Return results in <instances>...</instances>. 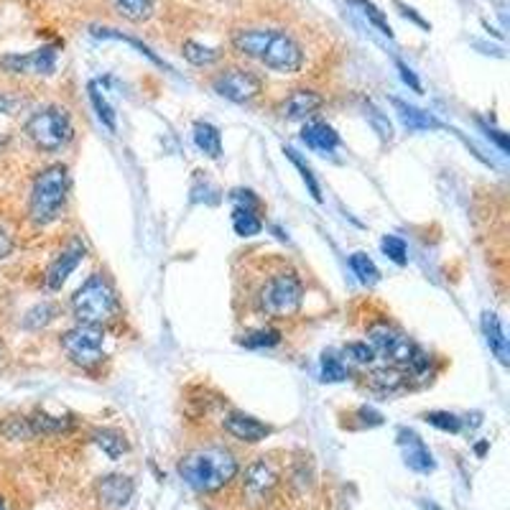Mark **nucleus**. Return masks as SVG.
<instances>
[{
  "label": "nucleus",
  "instance_id": "7",
  "mask_svg": "<svg viewBox=\"0 0 510 510\" xmlns=\"http://www.w3.org/2000/svg\"><path fill=\"white\" fill-rule=\"evenodd\" d=\"M64 355L79 368H95L105 357V327L95 324H75L62 334Z\"/></svg>",
  "mask_w": 510,
  "mask_h": 510
},
{
  "label": "nucleus",
  "instance_id": "21",
  "mask_svg": "<svg viewBox=\"0 0 510 510\" xmlns=\"http://www.w3.org/2000/svg\"><path fill=\"white\" fill-rule=\"evenodd\" d=\"M368 382L382 393H398L408 385V372L398 365H382V368H375L370 372Z\"/></svg>",
  "mask_w": 510,
  "mask_h": 510
},
{
  "label": "nucleus",
  "instance_id": "32",
  "mask_svg": "<svg viewBox=\"0 0 510 510\" xmlns=\"http://www.w3.org/2000/svg\"><path fill=\"white\" fill-rule=\"evenodd\" d=\"M283 153H286V158L296 166V171L301 174V181L306 184V189H309V194H311V199H314V202H321V187H319V181L317 177H314V171H311V166L306 164L304 158L293 151V148H283Z\"/></svg>",
  "mask_w": 510,
  "mask_h": 510
},
{
  "label": "nucleus",
  "instance_id": "30",
  "mask_svg": "<svg viewBox=\"0 0 510 510\" xmlns=\"http://www.w3.org/2000/svg\"><path fill=\"white\" fill-rule=\"evenodd\" d=\"M352 5H357L360 8V13L368 18V24L378 31V34H382V36L393 38V28H391V24H388V15L375 5V3H370V0H350Z\"/></svg>",
  "mask_w": 510,
  "mask_h": 510
},
{
  "label": "nucleus",
  "instance_id": "41",
  "mask_svg": "<svg viewBox=\"0 0 510 510\" xmlns=\"http://www.w3.org/2000/svg\"><path fill=\"white\" fill-rule=\"evenodd\" d=\"M355 416L360 419V423H362V426H368V429H372V426H381L382 423V413H378L375 408H370V406L357 408Z\"/></svg>",
  "mask_w": 510,
  "mask_h": 510
},
{
  "label": "nucleus",
  "instance_id": "18",
  "mask_svg": "<svg viewBox=\"0 0 510 510\" xmlns=\"http://www.w3.org/2000/svg\"><path fill=\"white\" fill-rule=\"evenodd\" d=\"M480 324H483L484 342H487V347H490V352L497 357V362H500V365H508L510 362L508 337H505V330H503V324H500L497 314H493V311H484L483 319H480Z\"/></svg>",
  "mask_w": 510,
  "mask_h": 510
},
{
  "label": "nucleus",
  "instance_id": "8",
  "mask_svg": "<svg viewBox=\"0 0 510 510\" xmlns=\"http://www.w3.org/2000/svg\"><path fill=\"white\" fill-rule=\"evenodd\" d=\"M212 89L225 100L245 105V102H253L263 92V79L245 66H225L212 76Z\"/></svg>",
  "mask_w": 510,
  "mask_h": 510
},
{
  "label": "nucleus",
  "instance_id": "42",
  "mask_svg": "<svg viewBox=\"0 0 510 510\" xmlns=\"http://www.w3.org/2000/svg\"><path fill=\"white\" fill-rule=\"evenodd\" d=\"M395 69H398V75H401V79L406 82L408 87L413 89V92H421V82H419V76L413 75V69L408 66L406 62H401V59H395Z\"/></svg>",
  "mask_w": 510,
  "mask_h": 510
},
{
  "label": "nucleus",
  "instance_id": "40",
  "mask_svg": "<svg viewBox=\"0 0 510 510\" xmlns=\"http://www.w3.org/2000/svg\"><path fill=\"white\" fill-rule=\"evenodd\" d=\"M24 105V97L15 95V92H8V89H0V113L3 115H15V110Z\"/></svg>",
  "mask_w": 510,
  "mask_h": 510
},
{
  "label": "nucleus",
  "instance_id": "22",
  "mask_svg": "<svg viewBox=\"0 0 510 510\" xmlns=\"http://www.w3.org/2000/svg\"><path fill=\"white\" fill-rule=\"evenodd\" d=\"M117 15H123L130 24L148 21L156 11V0H110Z\"/></svg>",
  "mask_w": 510,
  "mask_h": 510
},
{
  "label": "nucleus",
  "instance_id": "2",
  "mask_svg": "<svg viewBox=\"0 0 510 510\" xmlns=\"http://www.w3.org/2000/svg\"><path fill=\"white\" fill-rule=\"evenodd\" d=\"M69 187H72V178H69V168L64 164H51L41 168L28 194V219L36 228H46L51 222H56L69 199Z\"/></svg>",
  "mask_w": 510,
  "mask_h": 510
},
{
  "label": "nucleus",
  "instance_id": "6",
  "mask_svg": "<svg viewBox=\"0 0 510 510\" xmlns=\"http://www.w3.org/2000/svg\"><path fill=\"white\" fill-rule=\"evenodd\" d=\"M258 62L276 75H299L304 66V49L296 38L283 28H268L266 46Z\"/></svg>",
  "mask_w": 510,
  "mask_h": 510
},
{
  "label": "nucleus",
  "instance_id": "11",
  "mask_svg": "<svg viewBox=\"0 0 510 510\" xmlns=\"http://www.w3.org/2000/svg\"><path fill=\"white\" fill-rule=\"evenodd\" d=\"M279 470L266 457L253 459L242 472V495L250 503H266L268 497L273 495V490L279 487Z\"/></svg>",
  "mask_w": 510,
  "mask_h": 510
},
{
  "label": "nucleus",
  "instance_id": "24",
  "mask_svg": "<svg viewBox=\"0 0 510 510\" xmlns=\"http://www.w3.org/2000/svg\"><path fill=\"white\" fill-rule=\"evenodd\" d=\"M92 439L110 459H120L128 452V439L117 429H97Z\"/></svg>",
  "mask_w": 510,
  "mask_h": 510
},
{
  "label": "nucleus",
  "instance_id": "9",
  "mask_svg": "<svg viewBox=\"0 0 510 510\" xmlns=\"http://www.w3.org/2000/svg\"><path fill=\"white\" fill-rule=\"evenodd\" d=\"M368 344L375 350V355L391 360V365L406 370L408 360L413 355L416 344L408 340L403 332L393 327L391 321H375L368 327Z\"/></svg>",
  "mask_w": 510,
  "mask_h": 510
},
{
  "label": "nucleus",
  "instance_id": "20",
  "mask_svg": "<svg viewBox=\"0 0 510 510\" xmlns=\"http://www.w3.org/2000/svg\"><path fill=\"white\" fill-rule=\"evenodd\" d=\"M191 138H194V146H197L207 158L217 161V158L222 156V133H219V128L212 126V123L197 120V123H194V130H191Z\"/></svg>",
  "mask_w": 510,
  "mask_h": 510
},
{
  "label": "nucleus",
  "instance_id": "15",
  "mask_svg": "<svg viewBox=\"0 0 510 510\" xmlns=\"http://www.w3.org/2000/svg\"><path fill=\"white\" fill-rule=\"evenodd\" d=\"M398 444L403 449V462H406L408 470L419 472V474H429L436 467L429 446L423 444L419 434L411 432V429H398Z\"/></svg>",
  "mask_w": 510,
  "mask_h": 510
},
{
  "label": "nucleus",
  "instance_id": "5",
  "mask_svg": "<svg viewBox=\"0 0 510 510\" xmlns=\"http://www.w3.org/2000/svg\"><path fill=\"white\" fill-rule=\"evenodd\" d=\"M24 133L38 151L56 153L72 143L75 126H72V117L64 107L46 105V107H38L36 113H31V117L26 120Z\"/></svg>",
  "mask_w": 510,
  "mask_h": 510
},
{
  "label": "nucleus",
  "instance_id": "38",
  "mask_svg": "<svg viewBox=\"0 0 510 510\" xmlns=\"http://www.w3.org/2000/svg\"><path fill=\"white\" fill-rule=\"evenodd\" d=\"M368 120L372 130L381 136V140H391L393 138V128H391V120H388V115H382L381 110H375L372 105L368 107Z\"/></svg>",
  "mask_w": 510,
  "mask_h": 510
},
{
  "label": "nucleus",
  "instance_id": "16",
  "mask_svg": "<svg viewBox=\"0 0 510 510\" xmlns=\"http://www.w3.org/2000/svg\"><path fill=\"white\" fill-rule=\"evenodd\" d=\"M133 480L126 474H107L97 483V495L107 508H126L133 497Z\"/></svg>",
  "mask_w": 510,
  "mask_h": 510
},
{
  "label": "nucleus",
  "instance_id": "28",
  "mask_svg": "<svg viewBox=\"0 0 510 510\" xmlns=\"http://www.w3.org/2000/svg\"><path fill=\"white\" fill-rule=\"evenodd\" d=\"M350 268L357 276V280L362 286H375L381 280V270L372 263V258L368 253H352L350 255Z\"/></svg>",
  "mask_w": 510,
  "mask_h": 510
},
{
  "label": "nucleus",
  "instance_id": "27",
  "mask_svg": "<svg viewBox=\"0 0 510 510\" xmlns=\"http://www.w3.org/2000/svg\"><path fill=\"white\" fill-rule=\"evenodd\" d=\"M283 340V334L276 327H258L253 332H245L240 337L242 347L248 350H268V347H276Z\"/></svg>",
  "mask_w": 510,
  "mask_h": 510
},
{
  "label": "nucleus",
  "instance_id": "25",
  "mask_svg": "<svg viewBox=\"0 0 510 510\" xmlns=\"http://www.w3.org/2000/svg\"><path fill=\"white\" fill-rule=\"evenodd\" d=\"M87 92L89 102H92V107H95V113H97V120H100L102 126L107 128L110 133H115V130H117V115H115L113 105L107 102V97L100 92L97 82H89Z\"/></svg>",
  "mask_w": 510,
  "mask_h": 510
},
{
  "label": "nucleus",
  "instance_id": "13",
  "mask_svg": "<svg viewBox=\"0 0 510 510\" xmlns=\"http://www.w3.org/2000/svg\"><path fill=\"white\" fill-rule=\"evenodd\" d=\"M324 105V97L319 95L317 89H291L279 105V115L283 120H291V123H299V120H309L311 115H317Z\"/></svg>",
  "mask_w": 510,
  "mask_h": 510
},
{
  "label": "nucleus",
  "instance_id": "10",
  "mask_svg": "<svg viewBox=\"0 0 510 510\" xmlns=\"http://www.w3.org/2000/svg\"><path fill=\"white\" fill-rule=\"evenodd\" d=\"M56 54H59V44H46L28 54H5L0 56V69L8 75L51 76L56 72Z\"/></svg>",
  "mask_w": 510,
  "mask_h": 510
},
{
  "label": "nucleus",
  "instance_id": "34",
  "mask_svg": "<svg viewBox=\"0 0 510 510\" xmlns=\"http://www.w3.org/2000/svg\"><path fill=\"white\" fill-rule=\"evenodd\" d=\"M321 381L324 382H342L350 378V370L344 365L340 357L334 355V352H324L321 355Z\"/></svg>",
  "mask_w": 510,
  "mask_h": 510
},
{
  "label": "nucleus",
  "instance_id": "23",
  "mask_svg": "<svg viewBox=\"0 0 510 510\" xmlns=\"http://www.w3.org/2000/svg\"><path fill=\"white\" fill-rule=\"evenodd\" d=\"M181 54H184V59L194 66H212L217 64L222 56H225V51L222 49H215V46H207V44H199V41H184L181 44Z\"/></svg>",
  "mask_w": 510,
  "mask_h": 510
},
{
  "label": "nucleus",
  "instance_id": "12",
  "mask_svg": "<svg viewBox=\"0 0 510 510\" xmlns=\"http://www.w3.org/2000/svg\"><path fill=\"white\" fill-rule=\"evenodd\" d=\"M85 255H87V248H85L82 240H72L66 248H62V253L56 255L49 263V268H46V276H44L46 289L49 291H59L64 283L69 280V276L75 273L76 266L85 260Z\"/></svg>",
  "mask_w": 510,
  "mask_h": 510
},
{
  "label": "nucleus",
  "instance_id": "29",
  "mask_svg": "<svg viewBox=\"0 0 510 510\" xmlns=\"http://www.w3.org/2000/svg\"><path fill=\"white\" fill-rule=\"evenodd\" d=\"M28 429H31V436L36 434H62L72 426V421L62 419V416H49V413H34L28 416Z\"/></svg>",
  "mask_w": 510,
  "mask_h": 510
},
{
  "label": "nucleus",
  "instance_id": "14",
  "mask_svg": "<svg viewBox=\"0 0 510 510\" xmlns=\"http://www.w3.org/2000/svg\"><path fill=\"white\" fill-rule=\"evenodd\" d=\"M222 429L232 439L242 442V444H258V442H263L268 434H270L268 423L255 419L250 413H245V411H230L228 416L222 419Z\"/></svg>",
  "mask_w": 510,
  "mask_h": 510
},
{
  "label": "nucleus",
  "instance_id": "37",
  "mask_svg": "<svg viewBox=\"0 0 510 510\" xmlns=\"http://www.w3.org/2000/svg\"><path fill=\"white\" fill-rule=\"evenodd\" d=\"M344 357L352 360L357 365H372L375 360V350L368 342H350L344 347Z\"/></svg>",
  "mask_w": 510,
  "mask_h": 510
},
{
  "label": "nucleus",
  "instance_id": "33",
  "mask_svg": "<svg viewBox=\"0 0 510 510\" xmlns=\"http://www.w3.org/2000/svg\"><path fill=\"white\" fill-rule=\"evenodd\" d=\"M59 314V306L56 304H49V301H44V304H36L34 309H28L24 317V327L26 330H41V327H46L51 324L54 319Z\"/></svg>",
  "mask_w": 510,
  "mask_h": 510
},
{
  "label": "nucleus",
  "instance_id": "1",
  "mask_svg": "<svg viewBox=\"0 0 510 510\" xmlns=\"http://www.w3.org/2000/svg\"><path fill=\"white\" fill-rule=\"evenodd\" d=\"M238 474H240V462L228 446H197L178 459V477L202 495H212L217 490L228 487Z\"/></svg>",
  "mask_w": 510,
  "mask_h": 510
},
{
  "label": "nucleus",
  "instance_id": "46",
  "mask_svg": "<svg viewBox=\"0 0 510 510\" xmlns=\"http://www.w3.org/2000/svg\"><path fill=\"white\" fill-rule=\"evenodd\" d=\"M423 508H426V510H439V508H436V505H434V503H429V505H423Z\"/></svg>",
  "mask_w": 510,
  "mask_h": 510
},
{
  "label": "nucleus",
  "instance_id": "45",
  "mask_svg": "<svg viewBox=\"0 0 510 510\" xmlns=\"http://www.w3.org/2000/svg\"><path fill=\"white\" fill-rule=\"evenodd\" d=\"M11 253H13V238L5 232V230H0V260H5Z\"/></svg>",
  "mask_w": 510,
  "mask_h": 510
},
{
  "label": "nucleus",
  "instance_id": "31",
  "mask_svg": "<svg viewBox=\"0 0 510 510\" xmlns=\"http://www.w3.org/2000/svg\"><path fill=\"white\" fill-rule=\"evenodd\" d=\"M92 36L97 38H115V41H126V44H130V46H136V49L143 54V56H148L153 64H158V66H164V69H168V64L161 59V56H156L146 44H140V41H136V38L126 36V34H120V31H115V28H105V26H92Z\"/></svg>",
  "mask_w": 510,
  "mask_h": 510
},
{
  "label": "nucleus",
  "instance_id": "39",
  "mask_svg": "<svg viewBox=\"0 0 510 510\" xmlns=\"http://www.w3.org/2000/svg\"><path fill=\"white\" fill-rule=\"evenodd\" d=\"M230 199L235 202V207H245V209H253V212H260V199L255 197V191L250 189H235L230 194Z\"/></svg>",
  "mask_w": 510,
  "mask_h": 510
},
{
  "label": "nucleus",
  "instance_id": "47",
  "mask_svg": "<svg viewBox=\"0 0 510 510\" xmlns=\"http://www.w3.org/2000/svg\"><path fill=\"white\" fill-rule=\"evenodd\" d=\"M0 510H8L5 508V503H3V497H0Z\"/></svg>",
  "mask_w": 510,
  "mask_h": 510
},
{
  "label": "nucleus",
  "instance_id": "35",
  "mask_svg": "<svg viewBox=\"0 0 510 510\" xmlns=\"http://www.w3.org/2000/svg\"><path fill=\"white\" fill-rule=\"evenodd\" d=\"M423 421H426L429 426H434V429H439V432H462V419H459L457 413H452V411H426V413H423Z\"/></svg>",
  "mask_w": 510,
  "mask_h": 510
},
{
  "label": "nucleus",
  "instance_id": "4",
  "mask_svg": "<svg viewBox=\"0 0 510 510\" xmlns=\"http://www.w3.org/2000/svg\"><path fill=\"white\" fill-rule=\"evenodd\" d=\"M301 304H304V280L291 268L273 273L255 296V309L270 319L296 317Z\"/></svg>",
  "mask_w": 510,
  "mask_h": 510
},
{
  "label": "nucleus",
  "instance_id": "36",
  "mask_svg": "<svg viewBox=\"0 0 510 510\" xmlns=\"http://www.w3.org/2000/svg\"><path fill=\"white\" fill-rule=\"evenodd\" d=\"M381 250L388 260H393L395 266H406L408 263V245L395 235H385L381 240Z\"/></svg>",
  "mask_w": 510,
  "mask_h": 510
},
{
  "label": "nucleus",
  "instance_id": "17",
  "mask_svg": "<svg viewBox=\"0 0 510 510\" xmlns=\"http://www.w3.org/2000/svg\"><path fill=\"white\" fill-rule=\"evenodd\" d=\"M301 140H304L306 148L317 153H334L340 148V133L330 126V123H321V120H309L301 130Z\"/></svg>",
  "mask_w": 510,
  "mask_h": 510
},
{
  "label": "nucleus",
  "instance_id": "19",
  "mask_svg": "<svg viewBox=\"0 0 510 510\" xmlns=\"http://www.w3.org/2000/svg\"><path fill=\"white\" fill-rule=\"evenodd\" d=\"M393 107L395 113H398V117H401V123L408 128V130H442V123L434 117L432 113H426V110H419V107H413V105H408V102L398 100V97H393Z\"/></svg>",
  "mask_w": 510,
  "mask_h": 510
},
{
  "label": "nucleus",
  "instance_id": "44",
  "mask_svg": "<svg viewBox=\"0 0 510 510\" xmlns=\"http://www.w3.org/2000/svg\"><path fill=\"white\" fill-rule=\"evenodd\" d=\"M480 126H483V130L487 133V138H493L500 146V151H508V136L505 133H500V130H495V128L484 126L483 120H480Z\"/></svg>",
  "mask_w": 510,
  "mask_h": 510
},
{
  "label": "nucleus",
  "instance_id": "3",
  "mask_svg": "<svg viewBox=\"0 0 510 510\" xmlns=\"http://www.w3.org/2000/svg\"><path fill=\"white\" fill-rule=\"evenodd\" d=\"M72 314L76 324L107 327L120 317V296L105 273H92L72 296Z\"/></svg>",
  "mask_w": 510,
  "mask_h": 510
},
{
  "label": "nucleus",
  "instance_id": "43",
  "mask_svg": "<svg viewBox=\"0 0 510 510\" xmlns=\"http://www.w3.org/2000/svg\"><path fill=\"white\" fill-rule=\"evenodd\" d=\"M393 3H395V5H398V11H401V15H406V18H411V21H413V24H416V26H421L423 31H429V28H432V26L426 24L423 18H421L419 13L413 11V8H408L406 3H401V0H393Z\"/></svg>",
  "mask_w": 510,
  "mask_h": 510
},
{
  "label": "nucleus",
  "instance_id": "26",
  "mask_svg": "<svg viewBox=\"0 0 510 510\" xmlns=\"http://www.w3.org/2000/svg\"><path fill=\"white\" fill-rule=\"evenodd\" d=\"M232 230H235L238 238H255L263 230V222H260V217L253 209L235 207L232 209Z\"/></svg>",
  "mask_w": 510,
  "mask_h": 510
},
{
  "label": "nucleus",
  "instance_id": "48",
  "mask_svg": "<svg viewBox=\"0 0 510 510\" xmlns=\"http://www.w3.org/2000/svg\"><path fill=\"white\" fill-rule=\"evenodd\" d=\"M3 146H5V138H0V148H3Z\"/></svg>",
  "mask_w": 510,
  "mask_h": 510
}]
</instances>
